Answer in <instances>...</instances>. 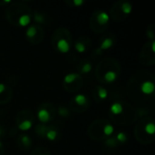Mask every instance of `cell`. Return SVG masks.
Returning a JSON list of instances; mask_svg holds the SVG:
<instances>
[{
  "label": "cell",
  "mask_w": 155,
  "mask_h": 155,
  "mask_svg": "<svg viewBox=\"0 0 155 155\" xmlns=\"http://www.w3.org/2000/svg\"><path fill=\"white\" fill-rule=\"evenodd\" d=\"M72 3H73V5L74 6H80V5H82L84 4V1H82V0H74Z\"/></svg>",
  "instance_id": "cell-25"
},
{
  "label": "cell",
  "mask_w": 155,
  "mask_h": 155,
  "mask_svg": "<svg viewBox=\"0 0 155 155\" xmlns=\"http://www.w3.org/2000/svg\"><path fill=\"white\" fill-rule=\"evenodd\" d=\"M94 96L97 95V98H98L99 102H102V101H104V100H105L107 98L108 91L103 86H96L95 89H94ZM97 98H96V100H97Z\"/></svg>",
  "instance_id": "cell-14"
},
{
  "label": "cell",
  "mask_w": 155,
  "mask_h": 155,
  "mask_svg": "<svg viewBox=\"0 0 155 155\" xmlns=\"http://www.w3.org/2000/svg\"><path fill=\"white\" fill-rule=\"evenodd\" d=\"M26 38L32 43V44H39L42 41L43 38V31L40 25H30L26 31H25Z\"/></svg>",
  "instance_id": "cell-3"
},
{
  "label": "cell",
  "mask_w": 155,
  "mask_h": 155,
  "mask_svg": "<svg viewBox=\"0 0 155 155\" xmlns=\"http://www.w3.org/2000/svg\"><path fill=\"white\" fill-rule=\"evenodd\" d=\"M34 153H34L33 155H49L48 153H47V151H46V152H45V153H36L35 152H34Z\"/></svg>",
  "instance_id": "cell-26"
},
{
  "label": "cell",
  "mask_w": 155,
  "mask_h": 155,
  "mask_svg": "<svg viewBox=\"0 0 155 155\" xmlns=\"http://www.w3.org/2000/svg\"><path fill=\"white\" fill-rule=\"evenodd\" d=\"M114 43H115V41H114V38L113 35H106L102 39V41L100 43V48L99 49L102 52L104 51V50H108V49H110L111 47L114 46Z\"/></svg>",
  "instance_id": "cell-11"
},
{
  "label": "cell",
  "mask_w": 155,
  "mask_h": 155,
  "mask_svg": "<svg viewBox=\"0 0 155 155\" xmlns=\"http://www.w3.org/2000/svg\"><path fill=\"white\" fill-rule=\"evenodd\" d=\"M8 92H11V91L7 88V86H5L4 84H0V95H1L2 94L8 93Z\"/></svg>",
  "instance_id": "cell-24"
},
{
  "label": "cell",
  "mask_w": 155,
  "mask_h": 155,
  "mask_svg": "<svg viewBox=\"0 0 155 155\" xmlns=\"http://www.w3.org/2000/svg\"><path fill=\"white\" fill-rule=\"evenodd\" d=\"M48 104H43L42 106H40L37 110V118L39 120V122L43 124H45L49 122H51V120L53 119V117H54V112H51L48 108Z\"/></svg>",
  "instance_id": "cell-4"
},
{
  "label": "cell",
  "mask_w": 155,
  "mask_h": 155,
  "mask_svg": "<svg viewBox=\"0 0 155 155\" xmlns=\"http://www.w3.org/2000/svg\"><path fill=\"white\" fill-rule=\"evenodd\" d=\"M34 17V20L37 23V24H45L46 22V16L44 13L38 12V11H35L34 15H32Z\"/></svg>",
  "instance_id": "cell-19"
},
{
  "label": "cell",
  "mask_w": 155,
  "mask_h": 155,
  "mask_svg": "<svg viewBox=\"0 0 155 155\" xmlns=\"http://www.w3.org/2000/svg\"><path fill=\"white\" fill-rule=\"evenodd\" d=\"M82 84V79L79 74L77 73H71L69 74H66L64 79V84L66 88V90H68L72 84Z\"/></svg>",
  "instance_id": "cell-6"
},
{
  "label": "cell",
  "mask_w": 155,
  "mask_h": 155,
  "mask_svg": "<svg viewBox=\"0 0 155 155\" xmlns=\"http://www.w3.org/2000/svg\"><path fill=\"white\" fill-rule=\"evenodd\" d=\"M26 114H27V111L25 113V118H20L19 116L16 117V126H17V129H19L22 132L29 131L32 128L33 124H34V118H33V116L29 117L32 114H30L28 116H26Z\"/></svg>",
  "instance_id": "cell-5"
},
{
  "label": "cell",
  "mask_w": 155,
  "mask_h": 155,
  "mask_svg": "<svg viewBox=\"0 0 155 155\" xmlns=\"http://www.w3.org/2000/svg\"><path fill=\"white\" fill-rule=\"evenodd\" d=\"M54 47L61 54H66L71 47V36L69 31L64 28H59L53 35Z\"/></svg>",
  "instance_id": "cell-1"
},
{
  "label": "cell",
  "mask_w": 155,
  "mask_h": 155,
  "mask_svg": "<svg viewBox=\"0 0 155 155\" xmlns=\"http://www.w3.org/2000/svg\"><path fill=\"white\" fill-rule=\"evenodd\" d=\"M92 63L89 62V61H84L81 64H80V67H79V73L77 74H88L92 71Z\"/></svg>",
  "instance_id": "cell-18"
},
{
  "label": "cell",
  "mask_w": 155,
  "mask_h": 155,
  "mask_svg": "<svg viewBox=\"0 0 155 155\" xmlns=\"http://www.w3.org/2000/svg\"><path fill=\"white\" fill-rule=\"evenodd\" d=\"M109 21H110V15L106 12L97 11L92 15L90 24L91 25H94V24L97 25L93 30L99 33V32H103L106 28V26L109 24Z\"/></svg>",
  "instance_id": "cell-2"
},
{
  "label": "cell",
  "mask_w": 155,
  "mask_h": 155,
  "mask_svg": "<svg viewBox=\"0 0 155 155\" xmlns=\"http://www.w3.org/2000/svg\"><path fill=\"white\" fill-rule=\"evenodd\" d=\"M119 5V7H120V10L121 12L124 14V16H127L128 15H130L133 11V6L132 5L129 3V2H126V1H123V2H118L117 3Z\"/></svg>",
  "instance_id": "cell-16"
},
{
  "label": "cell",
  "mask_w": 155,
  "mask_h": 155,
  "mask_svg": "<svg viewBox=\"0 0 155 155\" xmlns=\"http://www.w3.org/2000/svg\"><path fill=\"white\" fill-rule=\"evenodd\" d=\"M58 114H59V115H61L63 117H67L69 115V110L67 108L62 106V107L58 108Z\"/></svg>",
  "instance_id": "cell-23"
},
{
  "label": "cell",
  "mask_w": 155,
  "mask_h": 155,
  "mask_svg": "<svg viewBox=\"0 0 155 155\" xmlns=\"http://www.w3.org/2000/svg\"><path fill=\"white\" fill-rule=\"evenodd\" d=\"M141 125L142 123H141ZM143 131L148 135V136H151V138H153V135L155 134V126H154V122L148 118L146 119V122L144 123V124L143 125Z\"/></svg>",
  "instance_id": "cell-12"
},
{
  "label": "cell",
  "mask_w": 155,
  "mask_h": 155,
  "mask_svg": "<svg viewBox=\"0 0 155 155\" xmlns=\"http://www.w3.org/2000/svg\"><path fill=\"white\" fill-rule=\"evenodd\" d=\"M124 111V105L122 102H114L110 106V112L111 114L114 116L115 115H121Z\"/></svg>",
  "instance_id": "cell-13"
},
{
  "label": "cell",
  "mask_w": 155,
  "mask_h": 155,
  "mask_svg": "<svg viewBox=\"0 0 155 155\" xmlns=\"http://www.w3.org/2000/svg\"><path fill=\"white\" fill-rule=\"evenodd\" d=\"M47 127L45 124H39L36 125L35 127V133L42 138H45V133H46V130H47Z\"/></svg>",
  "instance_id": "cell-20"
},
{
  "label": "cell",
  "mask_w": 155,
  "mask_h": 155,
  "mask_svg": "<svg viewBox=\"0 0 155 155\" xmlns=\"http://www.w3.org/2000/svg\"><path fill=\"white\" fill-rule=\"evenodd\" d=\"M2 131H3V129H2V128L0 127V136H1V135L3 134V133H4V132H2Z\"/></svg>",
  "instance_id": "cell-27"
},
{
  "label": "cell",
  "mask_w": 155,
  "mask_h": 155,
  "mask_svg": "<svg viewBox=\"0 0 155 155\" xmlns=\"http://www.w3.org/2000/svg\"><path fill=\"white\" fill-rule=\"evenodd\" d=\"M140 91L144 95H152L154 93V83L152 80H145L140 84Z\"/></svg>",
  "instance_id": "cell-7"
},
{
  "label": "cell",
  "mask_w": 155,
  "mask_h": 155,
  "mask_svg": "<svg viewBox=\"0 0 155 155\" xmlns=\"http://www.w3.org/2000/svg\"><path fill=\"white\" fill-rule=\"evenodd\" d=\"M76 106L78 107H83L84 108V111L87 109V107L89 106V100H88V97L85 95V94H79L77 95H75L72 101Z\"/></svg>",
  "instance_id": "cell-8"
},
{
  "label": "cell",
  "mask_w": 155,
  "mask_h": 155,
  "mask_svg": "<svg viewBox=\"0 0 155 155\" xmlns=\"http://www.w3.org/2000/svg\"><path fill=\"white\" fill-rule=\"evenodd\" d=\"M18 143H19V147H23L24 150H26L27 148L30 147L32 141L30 139V137L26 134H22L19 136L18 138Z\"/></svg>",
  "instance_id": "cell-15"
},
{
  "label": "cell",
  "mask_w": 155,
  "mask_h": 155,
  "mask_svg": "<svg viewBox=\"0 0 155 155\" xmlns=\"http://www.w3.org/2000/svg\"><path fill=\"white\" fill-rule=\"evenodd\" d=\"M115 139L117 140L118 143H124L125 142H127V140H128V136H127V134H126L125 133H124V132H120V133H118V134H116Z\"/></svg>",
  "instance_id": "cell-22"
},
{
  "label": "cell",
  "mask_w": 155,
  "mask_h": 155,
  "mask_svg": "<svg viewBox=\"0 0 155 155\" xmlns=\"http://www.w3.org/2000/svg\"><path fill=\"white\" fill-rule=\"evenodd\" d=\"M90 43H91V42H90V40H89L88 38L83 36V37L79 38V39L75 42V44H74V48H75V50H76L78 53H84V52L86 51V49H87V45H90Z\"/></svg>",
  "instance_id": "cell-10"
},
{
  "label": "cell",
  "mask_w": 155,
  "mask_h": 155,
  "mask_svg": "<svg viewBox=\"0 0 155 155\" xmlns=\"http://www.w3.org/2000/svg\"><path fill=\"white\" fill-rule=\"evenodd\" d=\"M45 138L49 141H55L58 138V130L54 127H47Z\"/></svg>",
  "instance_id": "cell-17"
},
{
  "label": "cell",
  "mask_w": 155,
  "mask_h": 155,
  "mask_svg": "<svg viewBox=\"0 0 155 155\" xmlns=\"http://www.w3.org/2000/svg\"><path fill=\"white\" fill-rule=\"evenodd\" d=\"M120 74V71L118 70H114V69H110V70H107L105 71V73H104L103 74V79H104V82L105 83H108V84H111V83H114L117 80L118 76Z\"/></svg>",
  "instance_id": "cell-9"
},
{
  "label": "cell",
  "mask_w": 155,
  "mask_h": 155,
  "mask_svg": "<svg viewBox=\"0 0 155 155\" xmlns=\"http://www.w3.org/2000/svg\"><path fill=\"white\" fill-rule=\"evenodd\" d=\"M2 146H3V144H2V143H1V142H0V149H1V148H2Z\"/></svg>",
  "instance_id": "cell-28"
},
{
  "label": "cell",
  "mask_w": 155,
  "mask_h": 155,
  "mask_svg": "<svg viewBox=\"0 0 155 155\" xmlns=\"http://www.w3.org/2000/svg\"><path fill=\"white\" fill-rule=\"evenodd\" d=\"M104 143L106 146L110 147V148H114V147H117L119 145L117 140L115 139V137H108L105 139L104 141Z\"/></svg>",
  "instance_id": "cell-21"
}]
</instances>
